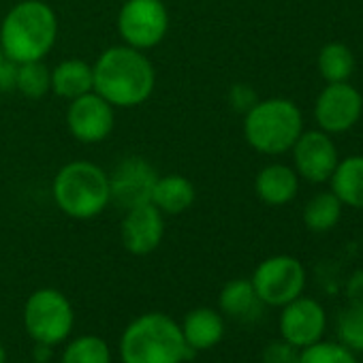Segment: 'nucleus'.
Returning <instances> with one entry per match:
<instances>
[{
  "label": "nucleus",
  "mask_w": 363,
  "mask_h": 363,
  "mask_svg": "<svg viewBox=\"0 0 363 363\" xmlns=\"http://www.w3.org/2000/svg\"><path fill=\"white\" fill-rule=\"evenodd\" d=\"M0 363H7V352H5L3 344H0Z\"/></svg>",
  "instance_id": "7c9ffc66"
},
{
  "label": "nucleus",
  "mask_w": 363,
  "mask_h": 363,
  "mask_svg": "<svg viewBox=\"0 0 363 363\" xmlns=\"http://www.w3.org/2000/svg\"><path fill=\"white\" fill-rule=\"evenodd\" d=\"M316 67L327 84L348 82L354 71V54L348 45L333 41L323 45L316 58Z\"/></svg>",
  "instance_id": "412c9836"
},
{
  "label": "nucleus",
  "mask_w": 363,
  "mask_h": 363,
  "mask_svg": "<svg viewBox=\"0 0 363 363\" xmlns=\"http://www.w3.org/2000/svg\"><path fill=\"white\" fill-rule=\"evenodd\" d=\"M120 354L122 363H184L193 359L195 350L171 316L147 312L124 329Z\"/></svg>",
  "instance_id": "7ed1b4c3"
},
{
  "label": "nucleus",
  "mask_w": 363,
  "mask_h": 363,
  "mask_svg": "<svg viewBox=\"0 0 363 363\" xmlns=\"http://www.w3.org/2000/svg\"><path fill=\"white\" fill-rule=\"evenodd\" d=\"M306 267L291 255H276L261 261L250 278L263 306L282 308L289 301L303 295Z\"/></svg>",
  "instance_id": "6e6552de"
},
{
  "label": "nucleus",
  "mask_w": 363,
  "mask_h": 363,
  "mask_svg": "<svg viewBox=\"0 0 363 363\" xmlns=\"http://www.w3.org/2000/svg\"><path fill=\"white\" fill-rule=\"evenodd\" d=\"M329 182L331 193L342 201V206L363 210V154L340 160Z\"/></svg>",
  "instance_id": "6ab92c4d"
},
{
  "label": "nucleus",
  "mask_w": 363,
  "mask_h": 363,
  "mask_svg": "<svg viewBox=\"0 0 363 363\" xmlns=\"http://www.w3.org/2000/svg\"><path fill=\"white\" fill-rule=\"evenodd\" d=\"M325 329H327V312L316 299L299 295L297 299L282 306L280 335L282 340L297 346L299 350L320 342Z\"/></svg>",
  "instance_id": "ddd939ff"
},
{
  "label": "nucleus",
  "mask_w": 363,
  "mask_h": 363,
  "mask_svg": "<svg viewBox=\"0 0 363 363\" xmlns=\"http://www.w3.org/2000/svg\"><path fill=\"white\" fill-rule=\"evenodd\" d=\"M195 199H197V191L193 182L186 175L169 173V175H158L150 203L156 206L164 216H177L191 210Z\"/></svg>",
  "instance_id": "dca6fc26"
},
{
  "label": "nucleus",
  "mask_w": 363,
  "mask_h": 363,
  "mask_svg": "<svg viewBox=\"0 0 363 363\" xmlns=\"http://www.w3.org/2000/svg\"><path fill=\"white\" fill-rule=\"evenodd\" d=\"M124 45L147 52L160 45L169 33V11L162 0H126L116 20Z\"/></svg>",
  "instance_id": "0eeeda50"
},
{
  "label": "nucleus",
  "mask_w": 363,
  "mask_h": 363,
  "mask_svg": "<svg viewBox=\"0 0 363 363\" xmlns=\"http://www.w3.org/2000/svg\"><path fill=\"white\" fill-rule=\"evenodd\" d=\"M344 295H346V301L350 308L363 310V269L352 272V276L346 280Z\"/></svg>",
  "instance_id": "cd10ccee"
},
{
  "label": "nucleus",
  "mask_w": 363,
  "mask_h": 363,
  "mask_svg": "<svg viewBox=\"0 0 363 363\" xmlns=\"http://www.w3.org/2000/svg\"><path fill=\"white\" fill-rule=\"evenodd\" d=\"M363 116V96L348 82L327 84L314 103V120L320 130L340 135L350 130Z\"/></svg>",
  "instance_id": "1a4fd4ad"
},
{
  "label": "nucleus",
  "mask_w": 363,
  "mask_h": 363,
  "mask_svg": "<svg viewBox=\"0 0 363 363\" xmlns=\"http://www.w3.org/2000/svg\"><path fill=\"white\" fill-rule=\"evenodd\" d=\"M94 90L92 65L82 58L60 60L52 69V92L65 101L79 99Z\"/></svg>",
  "instance_id": "a211bd4d"
},
{
  "label": "nucleus",
  "mask_w": 363,
  "mask_h": 363,
  "mask_svg": "<svg viewBox=\"0 0 363 363\" xmlns=\"http://www.w3.org/2000/svg\"><path fill=\"white\" fill-rule=\"evenodd\" d=\"M7 62V58H5V52H3V45H0V67H3Z\"/></svg>",
  "instance_id": "2f4dec72"
},
{
  "label": "nucleus",
  "mask_w": 363,
  "mask_h": 363,
  "mask_svg": "<svg viewBox=\"0 0 363 363\" xmlns=\"http://www.w3.org/2000/svg\"><path fill=\"white\" fill-rule=\"evenodd\" d=\"M158 179L156 169L141 156H126L109 173L111 203L130 210L152 201V191Z\"/></svg>",
  "instance_id": "f8f14e48"
},
{
  "label": "nucleus",
  "mask_w": 363,
  "mask_h": 363,
  "mask_svg": "<svg viewBox=\"0 0 363 363\" xmlns=\"http://www.w3.org/2000/svg\"><path fill=\"white\" fill-rule=\"evenodd\" d=\"M179 329L186 344L197 352V350H208L223 340L225 320L223 314L212 308H195L184 316Z\"/></svg>",
  "instance_id": "f3484780"
},
{
  "label": "nucleus",
  "mask_w": 363,
  "mask_h": 363,
  "mask_svg": "<svg viewBox=\"0 0 363 363\" xmlns=\"http://www.w3.org/2000/svg\"><path fill=\"white\" fill-rule=\"evenodd\" d=\"M337 340L352 352H363V310L346 308L337 318Z\"/></svg>",
  "instance_id": "a878e982"
},
{
  "label": "nucleus",
  "mask_w": 363,
  "mask_h": 363,
  "mask_svg": "<svg viewBox=\"0 0 363 363\" xmlns=\"http://www.w3.org/2000/svg\"><path fill=\"white\" fill-rule=\"evenodd\" d=\"M297 363H357L352 350L342 346L340 342H316L312 346L301 348Z\"/></svg>",
  "instance_id": "393cba45"
},
{
  "label": "nucleus",
  "mask_w": 363,
  "mask_h": 363,
  "mask_svg": "<svg viewBox=\"0 0 363 363\" xmlns=\"http://www.w3.org/2000/svg\"><path fill=\"white\" fill-rule=\"evenodd\" d=\"M33 359H35V363H50V361H52V344L35 342Z\"/></svg>",
  "instance_id": "c756f323"
},
{
  "label": "nucleus",
  "mask_w": 363,
  "mask_h": 363,
  "mask_svg": "<svg viewBox=\"0 0 363 363\" xmlns=\"http://www.w3.org/2000/svg\"><path fill=\"white\" fill-rule=\"evenodd\" d=\"M116 126V107L107 103L94 90L69 101L67 109V128L79 143H101L105 141Z\"/></svg>",
  "instance_id": "9d476101"
},
{
  "label": "nucleus",
  "mask_w": 363,
  "mask_h": 363,
  "mask_svg": "<svg viewBox=\"0 0 363 363\" xmlns=\"http://www.w3.org/2000/svg\"><path fill=\"white\" fill-rule=\"evenodd\" d=\"M60 363H111V350L99 335H79L69 342Z\"/></svg>",
  "instance_id": "b1692460"
},
{
  "label": "nucleus",
  "mask_w": 363,
  "mask_h": 363,
  "mask_svg": "<svg viewBox=\"0 0 363 363\" xmlns=\"http://www.w3.org/2000/svg\"><path fill=\"white\" fill-rule=\"evenodd\" d=\"M52 197L58 210L69 218H96L111 203L109 173L90 160H71L54 175Z\"/></svg>",
  "instance_id": "20e7f679"
},
{
  "label": "nucleus",
  "mask_w": 363,
  "mask_h": 363,
  "mask_svg": "<svg viewBox=\"0 0 363 363\" xmlns=\"http://www.w3.org/2000/svg\"><path fill=\"white\" fill-rule=\"evenodd\" d=\"M58 41V16L45 0H22L0 24V45L13 65L45 60Z\"/></svg>",
  "instance_id": "f03ea898"
},
{
  "label": "nucleus",
  "mask_w": 363,
  "mask_h": 363,
  "mask_svg": "<svg viewBox=\"0 0 363 363\" xmlns=\"http://www.w3.org/2000/svg\"><path fill=\"white\" fill-rule=\"evenodd\" d=\"M255 193L265 206L282 208L297 197L299 175L293 167L282 162L265 164L255 177Z\"/></svg>",
  "instance_id": "2eb2a0df"
},
{
  "label": "nucleus",
  "mask_w": 363,
  "mask_h": 363,
  "mask_svg": "<svg viewBox=\"0 0 363 363\" xmlns=\"http://www.w3.org/2000/svg\"><path fill=\"white\" fill-rule=\"evenodd\" d=\"M16 90L33 101L52 92V69L45 65V60L16 65Z\"/></svg>",
  "instance_id": "5701e85b"
},
{
  "label": "nucleus",
  "mask_w": 363,
  "mask_h": 363,
  "mask_svg": "<svg viewBox=\"0 0 363 363\" xmlns=\"http://www.w3.org/2000/svg\"><path fill=\"white\" fill-rule=\"evenodd\" d=\"M73 323V306L56 289L35 291L24 306V327L35 342L56 346L71 335Z\"/></svg>",
  "instance_id": "423d86ee"
},
{
  "label": "nucleus",
  "mask_w": 363,
  "mask_h": 363,
  "mask_svg": "<svg viewBox=\"0 0 363 363\" xmlns=\"http://www.w3.org/2000/svg\"><path fill=\"white\" fill-rule=\"evenodd\" d=\"M218 306L227 316L238 320H255L261 316L263 310V301L259 299L252 282L244 278H235L223 286L218 295Z\"/></svg>",
  "instance_id": "aec40b11"
},
{
  "label": "nucleus",
  "mask_w": 363,
  "mask_h": 363,
  "mask_svg": "<svg viewBox=\"0 0 363 363\" xmlns=\"http://www.w3.org/2000/svg\"><path fill=\"white\" fill-rule=\"evenodd\" d=\"M342 208H344L342 201L331 191L329 193H316L303 206V225L312 233H327L340 223Z\"/></svg>",
  "instance_id": "4be33fe9"
},
{
  "label": "nucleus",
  "mask_w": 363,
  "mask_h": 363,
  "mask_svg": "<svg viewBox=\"0 0 363 363\" xmlns=\"http://www.w3.org/2000/svg\"><path fill=\"white\" fill-rule=\"evenodd\" d=\"M229 101H231V105H233V109H238V111H248L259 99H257V94H255V90L250 88V86H246V84H238V86H233L231 88V92H229Z\"/></svg>",
  "instance_id": "c85d7f7f"
},
{
  "label": "nucleus",
  "mask_w": 363,
  "mask_h": 363,
  "mask_svg": "<svg viewBox=\"0 0 363 363\" xmlns=\"http://www.w3.org/2000/svg\"><path fill=\"white\" fill-rule=\"evenodd\" d=\"M120 238L122 246L135 257L154 252L164 238V214L152 203L124 210Z\"/></svg>",
  "instance_id": "4468645a"
},
{
  "label": "nucleus",
  "mask_w": 363,
  "mask_h": 363,
  "mask_svg": "<svg viewBox=\"0 0 363 363\" xmlns=\"http://www.w3.org/2000/svg\"><path fill=\"white\" fill-rule=\"evenodd\" d=\"M94 92L116 109L143 105L156 88V69L152 60L130 45H111L99 54L92 65Z\"/></svg>",
  "instance_id": "f257e3e1"
},
{
  "label": "nucleus",
  "mask_w": 363,
  "mask_h": 363,
  "mask_svg": "<svg viewBox=\"0 0 363 363\" xmlns=\"http://www.w3.org/2000/svg\"><path fill=\"white\" fill-rule=\"evenodd\" d=\"M301 133L303 116L291 99H263L244 113V137L259 154L280 156L291 152Z\"/></svg>",
  "instance_id": "39448f33"
},
{
  "label": "nucleus",
  "mask_w": 363,
  "mask_h": 363,
  "mask_svg": "<svg viewBox=\"0 0 363 363\" xmlns=\"http://www.w3.org/2000/svg\"><path fill=\"white\" fill-rule=\"evenodd\" d=\"M293 152V169L297 171L299 177L312 184H323L329 182L331 173L335 171L340 162V152L335 141L331 139L329 133L325 130H303L295 145L291 147Z\"/></svg>",
  "instance_id": "9b49d317"
},
{
  "label": "nucleus",
  "mask_w": 363,
  "mask_h": 363,
  "mask_svg": "<svg viewBox=\"0 0 363 363\" xmlns=\"http://www.w3.org/2000/svg\"><path fill=\"white\" fill-rule=\"evenodd\" d=\"M299 348L289 344L286 340H278L265 346L263 350V363H297L299 361Z\"/></svg>",
  "instance_id": "bb28decb"
}]
</instances>
